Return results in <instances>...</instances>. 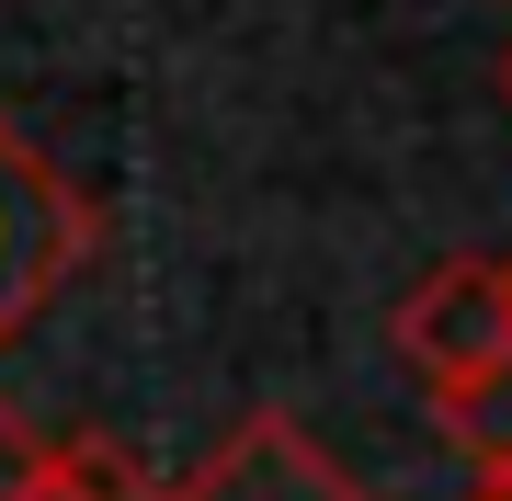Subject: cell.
<instances>
[{
    "instance_id": "obj_1",
    "label": "cell",
    "mask_w": 512,
    "mask_h": 501,
    "mask_svg": "<svg viewBox=\"0 0 512 501\" xmlns=\"http://www.w3.org/2000/svg\"><path fill=\"white\" fill-rule=\"evenodd\" d=\"M92 240H103L92 194H80L69 171H57L35 137L0 114V353L69 297V274L92 262Z\"/></svg>"
},
{
    "instance_id": "obj_2",
    "label": "cell",
    "mask_w": 512,
    "mask_h": 501,
    "mask_svg": "<svg viewBox=\"0 0 512 501\" xmlns=\"http://www.w3.org/2000/svg\"><path fill=\"white\" fill-rule=\"evenodd\" d=\"M399 365L421 376V399H467L490 365H512V285L501 262H433L399 297Z\"/></svg>"
},
{
    "instance_id": "obj_3",
    "label": "cell",
    "mask_w": 512,
    "mask_h": 501,
    "mask_svg": "<svg viewBox=\"0 0 512 501\" xmlns=\"http://www.w3.org/2000/svg\"><path fill=\"white\" fill-rule=\"evenodd\" d=\"M0 501H160V479H137L103 433H69V445H35V467Z\"/></svg>"
},
{
    "instance_id": "obj_4",
    "label": "cell",
    "mask_w": 512,
    "mask_h": 501,
    "mask_svg": "<svg viewBox=\"0 0 512 501\" xmlns=\"http://www.w3.org/2000/svg\"><path fill=\"white\" fill-rule=\"evenodd\" d=\"M433 422H444V433H456V445L478 456V479H490V490L512 479V365H490L467 399H433Z\"/></svg>"
},
{
    "instance_id": "obj_5",
    "label": "cell",
    "mask_w": 512,
    "mask_h": 501,
    "mask_svg": "<svg viewBox=\"0 0 512 501\" xmlns=\"http://www.w3.org/2000/svg\"><path fill=\"white\" fill-rule=\"evenodd\" d=\"M501 103H512V57H501Z\"/></svg>"
},
{
    "instance_id": "obj_6",
    "label": "cell",
    "mask_w": 512,
    "mask_h": 501,
    "mask_svg": "<svg viewBox=\"0 0 512 501\" xmlns=\"http://www.w3.org/2000/svg\"><path fill=\"white\" fill-rule=\"evenodd\" d=\"M501 285H512V251H501Z\"/></svg>"
},
{
    "instance_id": "obj_7",
    "label": "cell",
    "mask_w": 512,
    "mask_h": 501,
    "mask_svg": "<svg viewBox=\"0 0 512 501\" xmlns=\"http://www.w3.org/2000/svg\"><path fill=\"white\" fill-rule=\"evenodd\" d=\"M490 501H512V479H501V490H490Z\"/></svg>"
}]
</instances>
